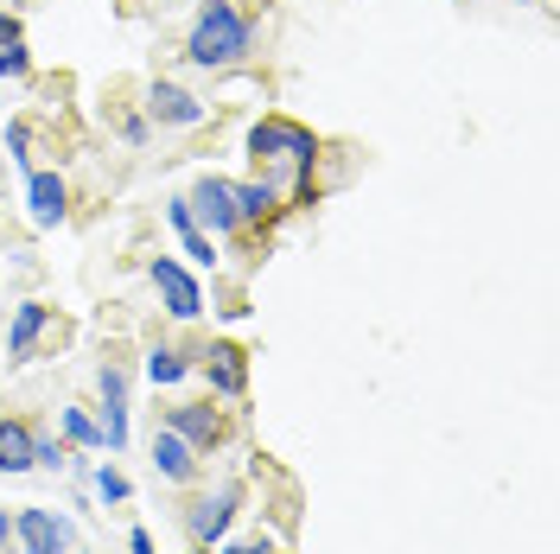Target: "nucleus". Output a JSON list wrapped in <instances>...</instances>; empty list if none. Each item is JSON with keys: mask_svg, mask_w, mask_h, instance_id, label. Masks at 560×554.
I'll use <instances>...</instances> for the list:
<instances>
[{"mask_svg": "<svg viewBox=\"0 0 560 554\" xmlns=\"http://www.w3.org/2000/svg\"><path fill=\"white\" fill-rule=\"evenodd\" d=\"M166 223L178 230V243H185V255H191L198 268H217V243L198 230V217H191V205H185V198H173V205H166Z\"/></svg>", "mask_w": 560, "mask_h": 554, "instance_id": "nucleus-13", "label": "nucleus"}, {"mask_svg": "<svg viewBox=\"0 0 560 554\" xmlns=\"http://www.w3.org/2000/svg\"><path fill=\"white\" fill-rule=\"evenodd\" d=\"M26 217H33V230H58L70 217V185L58 173H26Z\"/></svg>", "mask_w": 560, "mask_h": 554, "instance_id": "nucleus-10", "label": "nucleus"}, {"mask_svg": "<svg viewBox=\"0 0 560 554\" xmlns=\"http://www.w3.org/2000/svg\"><path fill=\"white\" fill-rule=\"evenodd\" d=\"M153 472L173 478V485H191V478H198V452L185 447L173 427H160V434H153Z\"/></svg>", "mask_w": 560, "mask_h": 554, "instance_id": "nucleus-11", "label": "nucleus"}, {"mask_svg": "<svg viewBox=\"0 0 560 554\" xmlns=\"http://www.w3.org/2000/svg\"><path fill=\"white\" fill-rule=\"evenodd\" d=\"M13 542L33 554H65L70 542H77V529H70V517H58V510H20L13 517Z\"/></svg>", "mask_w": 560, "mask_h": 554, "instance_id": "nucleus-8", "label": "nucleus"}, {"mask_svg": "<svg viewBox=\"0 0 560 554\" xmlns=\"http://www.w3.org/2000/svg\"><path fill=\"white\" fill-rule=\"evenodd\" d=\"M205 377H210L217 395H243L248 389V357L236 345H210L205 350Z\"/></svg>", "mask_w": 560, "mask_h": 554, "instance_id": "nucleus-12", "label": "nucleus"}, {"mask_svg": "<svg viewBox=\"0 0 560 554\" xmlns=\"http://www.w3.org/2000/svg\"><path fill=\"white\" fill-rule=\"evenodd\" d=\"M33 465H45V472H65V465H70V452L58 447L51 434H38V427H33Z\"/></svg>", "mask_w": 560, "mask_h": 554, "instance_id": "nucleus-19", "label": "nucleus"}, {"mask_svg": "<svg viewBox=\"0 0 560 554\" xmlns=\"http://www.w3.org/2000/svg\"><path fill=\"white\" fill-rule=\"evenodd\" d=\"M121 140H128V147H147V122H140V115H121Z\"/></svg>", "mask_w": 560, "mask_h": 554, "instance_id": "nucleus-23", "label": "nucleus"}, {"mask_svg": "<svg viewBox=\"0 0 560 554\" xmlns=\"http://www.w3.org/2000/svg\"><path fill=\"white\" fill-rule=\"evenodd\" d=\"M236 504H243V490L223 485L210 490V497H198V504H185V529H191V542L198 549H217L223 535H230V522H236Z\"/></svg>", "mask_w": 560, "mask_h": 554, "instance_id": "nucleus-4", "label": "nucleus"}, {"mask_svg": "<svg viewBox=\"0 0 560 554\" xmlns=\"http://www.w3.org/2000/svg\"><path fill=\"white\" fill-rule=\"evenodd\" d=\"M223 554H275V549H268V542L255 535V542H230V549H223Z\"/></svg>", "mask_w": 560, "mask_h": 554, "instance_id": "nucleus-25", "label": "nucleus"}, {"mask_svg": "<svg viewBox=\"0 0 560 554\" xmlns=\"http://www.w3.org/2000/svg\"><path fill=\"white\" fill-rule=\"evenodd\" d=\"M7 542H13V517L0 510V554H7Z\"/></svg>", "mask_w": 560, "mask_h": 554, "instance_id": "nucleus-27", "label": "nucleus"}, {"mask_svg": "<svg viewBox=\"0 0 560 554\" xmlns=\"http://www.w3.org/2000/svg\"><path fill=\"white\" fill-rule=\"evenodd\" d=\"M0 472L7 478L33 472V427L26 420H0Z\"/></svg>", "mask_w": 560, "mask_h": 554, "instance_id": "nucleus-14", "label": "nucleus"}, {"mask_svg": "<svg viewBox=\"0 0 560 554\" xmlns=\"http://www.w3.org/2000/svg\"><path fill=\"white\" fill-rule=\"evenodd\" d=\"M160 427H173L178 440L198 452V459L223 447V415H217L210 402H185V408H166V420H160Z\"/></svg>", "mask_w": 560, "mask_h": 554, "instance_id": "nucleus-7", "label": "nucleus"}, {"mask_svg": "<svg viewBox=\"0 0 560 554\" xmlns=\"http://www.w3.org/2000/svg\"><path fill=\"white\" fill-rule=\"evenodd\" d=\"M26 554H33V549H26Z\"/></svg>", "mask_w": 560, "mask_h": 554, "instance_id": "nucleus-29", "label": "nucleus"}, {"mask_svg": "<svg viewBox=\"0 0 560 554\" xmlns=\"http://www.w3.org/2000/svg\"><path fill=\"white\" fill-rule=\"evenodd\" d=\"M191 554H210V549H191Z\"/></svg>", "mask_w": 560, "mask_h": 554, "instance_id": "nucleus-28", "label": "nucleus"}, {"mask_svg": "<svg viewBox=\"0 0 560 554\" xmlns=\"http://www.w3.org/2000/svg\"><path fill=\"white\" fill-rule=\"evenodd\" d=\"M248 153H255L261 166H287L293 178H313L318 140H313V128H300V122H255V128H248Z\"/></svg>", "mask_w": 560, "mask_h": 554, "instance_id": "nucleus-2", "label": "nucleus"}, {"mask_svg": "<svg viewBox=\"0 0 560 554\" xmlns=\"http://www.w3.org/2000/svg\"><path fill=\"white\" fill-rule=\"evenodd\" d=\"M96 497H103V504H128V497H135V485H128L115 465H103V472H96Z\"/></svg>", "mask_w": 560, "mask_h": 554, "instance_id": "nucleus-22", "label": "nucleus"}, {"mask_svg": "<svg viewBox=\"0 0 560 554\" xmlns=\"http://www.w3.org/2000/svg\"><path fill=\"white\" fill-rule=\"evenodd\" d=\"M128 554H160V542H153L147 529H135V535H128Z\"/></svg>", "mask_w": 560, "mask_h": 554, "instance_id": "nucleus-24", "label": "nucleus"}, {"mask_svg": "<svg viewBox=\"0 0 560 554\" xmlns=\"http://www.w3.org/2000/svg\"><path fill=\"white\" fill-rule=\"evenodd\" d=\"M185 205H191V217L205 223L210 236H230V230L243 223V217H236V178H217V173H205V178H198V192H191Z\"/></svg>", "mask_w": 560, "mask_h": 554, "instance_id": "nucleus-5", "label": "nucleus"}, {"mask_svg": "<svg viewBox=\"0 0 560 554\" xmlns=\"http://www.w3.org/2000/svg\"><path fill=\"white\" fill-rule=\"evenodd\" d=\"M96 389H103V447L121 452L128 447V370L108 357L103 370H96Z\"/></svg>", "mask_w": 560, "mask_h": 554, "instance_id": "nucleus-6", "label": "nucleus"}, {"mask_svg": "<svg viewBox=\"0 0 560 554\" xmlns=\"http://www.w3.org/2000/svg\"><path fill=\"white\" fill-rule=\"evenodd\" d=\"M7 38H20V20H13V13L0 7V45H7Z\"/></svg>", "mask_w": 560, "mask_h": 554, "instance_id": "nucleus-26", "label": "nucleus"}, {"mask_svg": "<svg viewBox=\"0 0 560 554\" xmlns=\"http://www.w3.org/2000/svg\"><path fill=\"white\" fill-rule=\"evenodd\" d=\"M7 160L33 166V122H7Z\"/></svg>", "mask_w": 560, "mask_h": 554, "instance_id": "nucleus-20", "label": "nucleus"}, {"mask_svg": "<svg viewBox=\"0 0 560 554\" xmlns=\"http://www.w3.org/2000/svg\"><path fill=\"white\" fill-rule=\"evenodd\" d=\"M147 275H153V287H160V300H166L173 319H198V312H205V287H198V275H191L185 262L153 255V262H147Z\"/></svg>", "mask_w": 560, "mask_h": 554, "instance_id": "nucleus-3", "label": "nucleus"}, {"mask_svg": "<svg viewBox=\"0 0 560 554\" xmlns=\"http://www.w3.org/2000/svg\"><path fill=\"white\" fill-rule=\"evenodd\" d=\"M185 377H191V357H185L178 345L147 350V382H153V389H173V382H185Z\"/></svg>", "mask_w": 560, "mask_h": 554, "instance_id": "nucleus-17", "label": "nucleus"}, {"mask_svg": "<svg viewBox=\"0 0 560 554\" xmlns=\"http://www.w3.org/2000/svg\"><path fill=\"white\" fill-rule=\"evenodd\" d=\"M65 434L77 440V447H103V420L83 415V408H65Z\"/></svg>", "mask_w": 560, "mask_h": 554, "instance_id": "nucleus-18", "label": "nucleus"}, {"mask_svg": "<svg viewBox=\"0 0 560 554\" xmlns=\"http://www.w3.org/2000/svg\"><path fill=\"white\" fill-rule=\"evenodd\" d=\"M147 115L160 122V128H205L210 108L191 96V90H178V83H166V77H153V90H147Z\"/></svg>", "mask_w": 560, "mask_h": 554, "instance_id": "nucleus-9", "label": "nucleus"}, {"mask_svg": "<svg viewBox=\"0 0 560 554\" xmlns=\"http://www.w3.org/2000/svg\"><path fill=\"white\" fill-rule=\"evenodd\" d=\"M26 70H33L26 38H7V45H0V77H26Z\"/></svg>", "mask_w": 560, "mask_h": 554, "instance_id": "nucleus-21", "label": "nucleus"}, {"mask_svg": "<svg viewBox=\"0 0 560 554\" xmlns=\"http://www.w3.org/2000/svg\"><path fill=\"white\" fill-rule=\"evenodd\" d=\"M275 210H280L275 178H248V185H236V217H243V223H268Z\"/></svg>", "mask_w": 560, "mask_h": 554, "instance_id": "nucleus-15", "label": "nucleus"}, {"mask_svg": "<svg viewBox=\"0 0 560 554\" xmlns=\"http://www.w3.org/2000/svg\"><path fill=\"white\" fill-rule=\"evenodd\" d=\"M38 332H45V307L38 300H20L13 307V332H7V357H33Z\"/></svg>", "mask_w": 560, "mask_h": 554, "instance_id": "nucleus-16", "label": "nucleus"}, {"mask_svg": "<svg viewBox=\"0 0 560 554\" xmlns=\"http://www.w3.org/2000/svg\"><path fill=\"white\" fill-rule=\"evenodd\" d=\"M248 45H255V26H248L243 7L236 0H205L198 20H191V38H185V58L198 70H230L248 58Z\"/></svg>", "mask_w": 560, "mask_h": 554, "instance_id": "nucleus-1", "label": "nucleus"}]
</instances>
